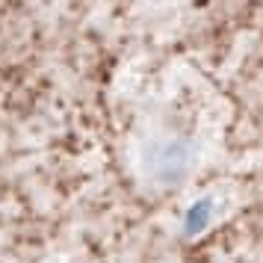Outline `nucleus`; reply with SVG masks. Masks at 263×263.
Returning a JSON list of instances; mask_svg holds the SVG:
<instances>
[{
	"instance_id": "1",
	"label": "nucleus",
	"mask_w": 263,
	"mask_h": 263,
	"mask_svg": "<svg viewBox=\"0 0 263 263\" xmlns=\"http://www.w3.org/2000/svg\"><path fill=\"white\" fill-rule=\"evenodd\" d=\"M207 213H210V201L195 204V207L190 210V216H186V231H190V234L201 231V228L207 225Z\"/></svg>"
}]
</instances>
